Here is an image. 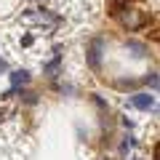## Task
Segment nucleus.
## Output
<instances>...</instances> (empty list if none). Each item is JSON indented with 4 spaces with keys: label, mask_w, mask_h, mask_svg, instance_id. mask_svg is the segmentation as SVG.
<instances>
[{
    "label": "nucleus",
    "mask_w": 160,
    "mask_h": 160,
    "mask_svg": "<svg viewBox=\"0 0 160 160\" xmlns=\"http://www.w3.org/2000/svg\"><path fill=\"white\" fill-rule=\"evenodd\" d=\"M144 86H149L152 91H158L160 80H158V72H155V69H152V72H147V75H144Z\"/></svg>",
    "instance_id": "6e6552de"
},
{
    "label": "nucleus",
    "mask_w": 160,
    "mask_h": 160,
    "mask_svg": "<svg viewBox=\"0 0 160 160\" xmlns=\"http://www.w3.org/2000/svg\"><path fill=\"white\" fill-rule=\"evenodd\" d=\"M115 19H118L128 32H136V29H142L144 24H147V13L139 11V8H133L131 3L123 6V8H118V11H115Z\"/></svg>",
    "instance_id": "f257e3e1"
},
{
    "label": "nucleus",
    "mask_w": 160,
    "mask_h": 160,
    "mask_svg": "<svg viewBox=\"0 0 160 160\" xmlns=\"http://www.w3.org/2000/svg\"><path fill=\"white\" fill-rule=\"evenodd\" d=\"M6 72H8V64L3 62V59H0V75H6Z\"/></svg>",
    "instance_id": "f8f14e48"
},
{
    "label": "nucleus",
    "mask_w": 160,
    "mask_h": 160,
    "mask_svg": "<svg viewBox=\"0 0 160 160\" xmlns=\"http://www.w3.org/2000/svg\"><path fill=\"white\" fill-rule=\"evenodd\" d=\"M8 78H11V91H13V93H16L19 88H24V86L29 83V72H27V69H13V72L8 75Z\"/></svg>",
    "instance_id": "39448f33"
},
{
    "label": "nucleus",
    "mask_w": 160,
    "mask_h": 160,
    "mask_svg": "<svg viewBox=\"0 0 160 160\" xmlns=\"http://www.w3.org/2000/svg\"><path fill=\"white\" fill-rule=\"evenodd\" d=\"M133 147H136V139H133L131 133H128V136L123 139V142H120V155H128V152H131Z\"/></svg>",
    "instance_id": "0eeeda50"
},
{
    "label": "nucleus",
    "mask_w": 160,
    "mask_h": 160,
    "mask_svg": "<svg viewBox=\"0 0 160 160\" xmlns=\"http://www.w3.org/2000/svg\"><path fill=\"white\" fill-rule=\"evenodd\" d=\"M19 96H22L24 104H38V93L35 91H22V88H19Z\"/></svg>",
    "instance_id": "1a4fd4ad"
},
{
    "label": "nucleus",
    "mask_w": 160,
    "mask_h": 160,
    "mask_svg": "<svg viewBox=\"0 0 160 160\" xmlns=\"http://www.w3.org/2000/svg\"><path fill=\"white\" fill-rule=\"evenodd\" d=\"M59 67H62V53H59V48H56V56H53L51 62L43 64V75H48V78H56Z\"/></svg>",
    "instance_id": "423d86ee"
},
{
    "label": "nucleus",
    "mask_w": 160,
    "mask_h": 160,
    "mask_svg": "<svg viewBox=\"0 0 160 160\" xmlns=\"http://www.w3.org/2000/svg\"><path fill=\"white\" fill-rule=\"evenodd\" d=\"M115 86L123 88V91H128V88H136V86H139V80H131V78H128V80H118Z\"/></svg>",
    "instance_id": "9d476101"
},
{
    "label": "nucleus",
    "mask_w": 160,
    "mask_h": 160,
    "mask_svg": "<svg viewBox=\"0 0 160 160\" xmlns=\"http://www.w3.org/2000/svg\"><path fill=\"white\" fill-rule=\"evenodd\" d=\"M128 3H131V0H109V8H112V16H115V11H118V8H123V6H128Z\"/></svg>",
    "instance_id": "9b49d317"
},
{
    "label": "nucleus",
    "mask_w": 160,
    "mask_h": 160,
    "mask_svg": "<svg viewBox=\"0 0 160 160\" xmlns=\"http://www.w3.org/2000/svg\"><path fill=\"white\" fill-rule=\"evenodd\" d=\"M104 48H107V40H104V38H93L91 43H88V48H86V62H88V67H91L93 72L102 69Z\"/></svg>",
    "instance_id": "f03ea898"
},
{
    "label": "nucleus",
    "mask_w": 160,
    "mask_h": 160,
    "mask_svg": "<svg viewBox=\"0 0 160 160\" xmlns=\"http://www.w3.org/2000/svg\"><path fill=\"white\" fill-rule=\"evenodd\" d=\"M126 48L131 51V56H133V59H144V56L149 53L147 43H142V40H133V38H128V40H126Z\"/></svg>",
    "instance_id": "20e7f679"
},
{
    "label": "nucleus",
    "mask_w": 160,
    "mask_h": 160,
    "mask_svg": "<svg viewBox=\"0 0 160 160\" xmlns=\"http://www.w3.org/2000/svg\"><path fill=\"white\" fill-rule=\"evenodd\" d=\"M131 104L136 109H142V112H149V109H155V96H149V93H133Z\"/></svg>",
    "instance_id": "7ed1b4c3"
}]
</instances>
